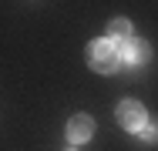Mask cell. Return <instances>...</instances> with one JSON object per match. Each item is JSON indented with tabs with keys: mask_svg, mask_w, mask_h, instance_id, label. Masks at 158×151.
<instances>
[{
	"mask_svg": "<svg viewBox=\"0 0 158 151\" xmlns=\"http://www.w3.org/2000/svg\"><path fill=\"white\" fill-rule=\"evenodd\" d=\"M88 64L101 71V74H111V71H118L121 67V57H118V44H111L108 37L104 40H94L91 47H88Z\"/></svg>",
	"mask_w": 158,
	"mask_h": 151,
	"instance_id": "1",
	"label": "cell"
},
{
	"mask_svg": "<svg viewBox=\"0 0 158 151\" xmlns=\"http://www.w3.org/2000/svg\"><path fill=\"white\" fill-rule=\"evenodd\" d=\"M118 124L125 128V131H141L148 121H145V108L138 104V101H121L118 104Z\"/></svg>",
	"mask_w": 158,
	"mask_h": 151,
	"instance_id": "2",
	"label": "cell"
},
{
	"mask_svg": "<svg viewBox=\"0 0 158 151\" xmlns=\"http://www.w3.org/2000/svg\"><path fill=\"white\" fill-rule=\"evenodd\" d=\"M91 131H94V121L88 118V114H74V118L67 121V138H71L74 145L88 141V138H91Z\"/></svg>",
	"mask_w": 158,
	"mask_h": 151,
	"instance_id": "3",
	"label": "cell"
},
{
	"mask_svg": "<svg viewBox=\"0 0 158 151\" xmlns=\"http://www.w3.org/2000/svg\"><path fill=\"white\" fill-rule=\"evenodd\" d=\"M118 57H121V60H128V64H145V60H148V47L128 37L125 44L118 47Z\"/></svg>",
	"mask_w": 158,
	"mask_h": 151,
	"instance_id": "4",
	"label": "cell"
},
{
	"mask_svg": "<svg viewBox=\"0 0 158 151\" xmlns=\"http://www.w3.org/2000/svg\"><path fill=\"white\" fill-rule=\"evenodd\" d=\"M131 37V24L128 20H111V27H108V40H128Z\"/></svg>",
	"mask_w": 158,
	"mask_h": 151,
	"instance_id": "5",
	"label": "cell"
},
{
	"mask_svg": "<svg viewBox=\"0 0 158 151\" xmlns=\"http://www.w3.org/2000/svg\"><path fill=\"white\" fill-rule=\"evenodd\" d=\"M141 131H145V141H155V128H152V124H145Z\"/></svg>",
	"mask_w": 158,
	"mask_h": 151,
	"instance_id": "6",
	"label": "cell"
}]
</instances>
